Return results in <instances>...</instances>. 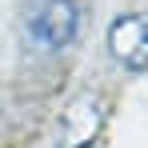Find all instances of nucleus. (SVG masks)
<instances>
[{
  "mask_svg": "<svg viewBox=\"0 0 148 148\" xmlns=\"http://www.w3.org/2000/svg\"><path fill=\"white\" fill-rule=\"evenodd\" d=\"M104 124V104L96 96H76L60 112V148H92Z\"/></svg>",
  "mask_w": 148,
  "mask_h": 148,
  "instance_id": "3",
  "label": "nucleus"
},
{
  "mask_svg": "<svg viewBox=\"0 0 148 148\" xmlns=\"http://www.w3.org/2000/svg\"><path fill=\"white\" fill-rule=\"evenodd\" d=\"M108 52L128 72L148 68V12H124L108 28Z\"/></svg>",
  "mask_w": 148,
  "mask_h": 148,
  "instance_id": "2",
  "label": "nucleus"
},
{
  "mask_svg": "<svg viewBox=\"0 0 148 148\" xmlns=\"http://www.w3.org/2000/svg\"><path fill=\"white\" fill-rule=\"evenodd\" d=\"M28 32H32V40L40 48H48V52L68 48L76 40V32H80V8H76V0H48L32 16Z\"/></svg>",
  "mask_w": 148,
  "mask_h": 148,
  "instance_id": "1",
  "label": "nucleus"
}]
</instances>
